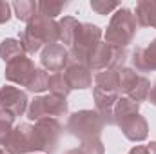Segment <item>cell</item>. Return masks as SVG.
Returning a JSON list of instances; mask_svg holds the SVG:
<instances>
[{
  "mask_svg": "<svg viewBox=\"0 0 156 154\" xmlns=\"http://www.w3.org/2000/svg\"><path fill=\"white\" fill-rule=\"evenodd\" d=\"M136 20H134V13L127 7H120L115 11V15L111 16V22L107 26L105 31V44L115 45V47H127L134 35H136Z\"/></svg>",
  "mask_w": 156,
  "mask_h": 154,
  "instance_id": "3",
  "label": "cell"
},
{
  "mask_svg": "<svg viewBox=\"0 0 156 154\" xmlns=\"http://www.w3.org/2000/svg\"><path fill=\"white\" fill-rule=\"evenodd\" d=\"M7 154H35L44 152L42 140L35 125L31 123H20L13 127L9 138L4 143Z\"/></svg>",
  "mask_w": 156,
  "mask_h": 154,
  "instance_id": "5",
  "label": "cell"
},
{
  "mask_svg": "<svg viewBox=\"0 0 156 154\" xmlns=\"http://www.w3.org/2000/svg\"><path fill=\"white\" fill-rule=\"evenodd\" d=\"M149 91H151V82H149V78L140 76L138 83H136V87H134V89H133V93L129 94V98H131V100H134V102H138V103H142L144 100H147Z\"/></svg>",
  "mask_w": 156,
  "mask_h": 154,
  "instance_id": "27",
  "label": "cell"
},
{
  "mask_svg": "<svg viewBox=\"0 0 156 154\" xmlns=\"http://www.w3.org/2000/svg\"><path fill=\"white\" fill-rule=\"evenodd\" d=\"M127 154H149V149H147V145H134Z\"/></svg>",
  "mask_w": 156,
  "mask_h": 154,
  "instance_id": "30",
  "label": "cell"
},
{
  "mask_svg": "<svg viewBox=\"0 0 156 154\" xmlns=\"http://www.w3.org/2000/svg\"><path fill=\"white\" fill-rule=\"evenodd\" d=\"M125 58H127V53L123 47H115V45H109L105 42H100L96 45V49L93 51L87 67L91 71H96V73L105 71V69H116L118 71L123 67Z\"/></svg>",
  "mask_w": 156,
  "mask_h": 154,
  "instance_id": "7",
  "label": "cell"
},
{
  "mask_svg": "<svg viewBox=\"0 0 156 154\" xmlns=\"http://www.w3.org/2000/svg\"><path fill=\"white\" fill-rule=\"evenodd\" d=\"M66 127H67L69 134H73L75 138L82 140V142H85V140L100 138L105 123L96 111L83 109V111H76V113H73L69 116Z\"/></svg>",
  "mask_w": 156,
  "mask_h": 154,
  "instance_id": "6",
  "label": "cell"
},
{
  "mask_svg": "<svg viewBox=\"0 0 156 154\" xmlns=\"http://www.w3.org/2000/svg\"><path fill=\"white\" fill-rule=\"evenodd\" d=\"M82 22H78L75 16H64L60 22H58V37H60V42L62 45H73V42L76 38L78 27H80Z\"/></svg>",
  "mask_w": 156,
  "mask_h": 154,
  "instance_id": "18",
  "label": "cell"
},
{
  "mask_svg": "<svg viewBox=\"0 0 156 154\" xmlns=\"http://www.w3.org/2000/svg\"><path fill=\"white\" fill-rule=\"evenodd\" d=\"M91 9L98 15H109L111 11L120 9L118 2H107V0H91Z\"/></svg>",
  "mask_w": 156,
  "mask_h": 154,
  "instance_id": "28",
  "label": "cell"
},
{
  "mask_svg": "<svg viewBox=\"0 0 156 154\" xmlns=\"http://www.w3.org/2000/svg\"><path fill=\"white\" fill-rule=\"evenodd\" d=\"M67 100L62 96L55 94H45L37 96L33 102H29L27 107V118L29 120H42V118H58V116L67 114Z\"/></svg>",
  "mask_w": 156,
  "mask_h": 154,
  "instance_id": "8",
  "label": "cell"
},
{
  "mask_svg": "<svg viewBox=\"0 0 156 154\" xmlns=\"http://www.w3.org/2000/svg\"><path fill=\"white\" fill-rule=\"evenodd\" d=\"M24 54H26V51H24L20 40L4 38L0 42V58H2L5 64H9L11 60H15V58H18V56H24Z\"/></svg>",
  "mask_w": 156,
  "mask_h": 154,
  "instance_id": "21",
  "label": "cell"
},
{
  "mask_svg": "<svg viewBox=\"0 0 156 154\" xmlns=\"http://www.w3.org/2000/svg\"><path fill=\"white\" fill-rule=\"evenodd\" d=\"M69 5V2H56V0H42L38 2V13L47 16V18H53L58 16L66 7Z\"/></svg>",
  "mask_w": 156,
  "mask_h": 154,
  "instance_id": "24",
  "label": "cell"
},
{
  "mask_svg": "<svg viewBox=\"0 0 156 154\" xmlns=\"http://www.w3.org/2000/svg\"><path fill=\"white\" fill-rule=\"evenodd\" d=\"M147 100H149L153 105H156V82H154V85L151 87V91H149V96H147Z\"/></svg>",
  "mask_w": 156,
  "mask_h": 154,
  "instance_id": "31",
  "label": "cell"
},
{
  "mask_svg": "<svg viewBox=\"0 0 156 154\" xmlns=\"http://www.w3.org/2000/svg\"><path fill=\"white\" fill-rule=\"evenodd\" d=\"M35 71H37V67H35L33 60L27 54H24V56H18V58L11 60L5 65V73L4 75H5V78L9 82L18 83L22 87H27L29 82H31V78H33V75H35Z\"/></svg>",
  "mask_w": 156,
  "mask_h": 154,
  "instance_id": "9",
  "label": "cell"
},
{
  "mask_svg": "<svg viewBox=\"0 0 156 154\" xmlns=\"http://www.w3.org/2000/svg\"><path fill=\"white\" fill-rule=\"evenodd\" d=\"M47 87H49V75H47V71L45 69H37L33 78H31V82H29V85L26 89L31 91V93H44V91H47Z\"/></svg>",
  "mask_w": 156,
  "mask_h": 154,
  "instance_id": "25",
  "label": "cell"
},
{
  "mask_svg": "<svg viewBox=\"0 0 156 154\" xmlns=\"http://www.w3.org/2000/svg\"><path fill=\"white\" fill-rule=\"evenodd\" d=\"M93 98H94V107H96L94 111L102 116L104 123L113 125V109H115L116 100L120 98L116 69H105L94 76Z\"/></svg>",
  "mask_w": 156,
  "mask_h": 154,
  "instance_id": "1",
  "label": "cell"
},
{
  "mask_svg": "<svg viewBox=\"0 0 156 154\" xmlns=\"http://www.w3.org/2000/svg\"><path fill=\"white\" fill-rule=\"evenodd\" d=\"M35 127L40 134L44 152L53 154L56 151V145H58V140L62 134V125L58 123L56 118H42V120L35 121Z\"/></svg>",
  "mask_w": 156,
  "mask_h": 154,
  "instance_id": "12",
  "label": "cell"
},
{
  "mask_svg": "<svg viewBox=\"0 0 156 154\" xmlns=\"http://www.w3.org/2000/svg\"><path fill=\"white\" fill-rule=\"evenodd\" d=\"M15 9V16L26 24H29L37 15H38V2L35 0H16L13 4Z\"/></svg>",
  "mask_w": 156,
  "mask_h": 154,
  "instance_id": "20",
  "label": "cell"
},
{
  "mask_svg": "<svg viewBox=\"0 0 156 154\" xmlns=\"http://www.w3.org/2000/svg\"><path fill=\"white\" fill-rule=\"evenodd\" d=\"M133 65L140 73L156 71V38L147 47H136L133 53Z\"/></svg>",
  "mask_w": 156,
  "mask_h": 154,
  "instance_id": "15",
  "label": "cell"
},
{
  "mask_svg": "<svg viewBox=\"0 0 156 154\" xmlns=\"http://www.w3.org/2000/svg\"><path fill=\"white\" fill-rule=\"evenodd\" d=\"M105 147L102 143L100 138H93V140H85L78 145L76 149H69L66 154H104Z\"/></svg>",
  "mask_w": 156,
  "mask_h": 154,
  "instance_id": "23",
  "label": "cell"
},
{
  "mask_svg": "<svg viewBox=\"0 0 156 154\" xmlns=\"http://www.w3.org/2000/svg\"><path fill=\"white\" fill-rule=\"evenodd\" d=\"M27 103H29L27 94L18 87H13V85L0 87V109L9 111L11 114H15V118L22 116L27 111Z\"/></svg>",
  "mask_w": 156,
  "mask_h": 154,
  "instance_id": "11",
  "label": "cell"
},
{
  "mask_svg": "<svg viewBox=\"0 0 156 154\" xmlns=\"http://www.w3.org/2000/svg\"><path fill=\"white\" fill-rule=\"evenodd\" d=\"M42 67L51 73H62L69 62V49L62 44H49L40 54Z\"/></svg>",
  "mask_w": 156,
  "mask_h": 154,
  "instance_id": "10",
  "label": "cell"
},
{
  "mask_svg": "<svg viewBox=\"0 0 156 154\" xmlns=\"http://www.w3.org/2000/svg\"><path fill=\"white\" fill-rule=\"evenodd\" d=\"M147 149H149V154H156V142H151L147 145Z\"/></svg>",
  "mask_w": 156,
  "mask_h": 154,
  "instance_id": "32",
  "label": "cell"
},
{
  "mask_svg": "<svg viewBox=\"0 0 156 154\" xmlns=\"http://www.w3.org/2000/svg\"><path fill=\"white\" fill-rule=\"evenodd\" d=\"M49 93L55 94V96H62V98H67V94L71 93V87L67 83V80L64 76V71L62 73H53L49 75Z\"/></svg>",
  "mask_w": 156,
  "mask_h": 154,
  "instance_id": "22",
  "label": "cell"
},
{
  "mask_svg": "<svg viewBox=\"0 0 156 154\" xmlns=\"http://www.w3.org/2000/svg\"><path fill=\"white\" fill-rule=\"evenodd\" d=\"M138 80H140V75L134 69H131V67L118 69V93L129 96L133 93V89L136 87Z\"/></svg>",
  "mask_w": 156,
  "mask_h": 154,
  "instance_id": "19",
  "label": "cell"
},
{
  "mask_svg": "<svg viewBox=\"0 0 156 154\" xmlns=\"http://www.w3.org/2000/svg\"><path fill=\"white\" fill-rule=\"evenodd\" d=\"M58 42H60L58 22H55L53 18H47L40 13L20 33V44H22V47L27 54L38 53L42 49V45L45 47L49 44H58Z\"/></svg>",
  "mask_w": 156,
  "mask_h": 154,
  "instance_id": "2",
  "label": "cell"
},
{
  "mask_svg": "<svg viewBox=\"0 0 156 154\" xmlns=\"http://www.w3.org/2000/svg\"><path fill=\"white\" fill-rule=\"evenodd\" d=\"M0 154H7V151L5 149H0Z\"/></svg>",
  "mask_w": 156,
  "mask_h": 154,
  "instance_id": "33",
  "label": "cell"
},
{
  "mask_svg": "<svg viewBox=\"0 0 156 154\" xmlns=\"http://www.w3.org/2000/svg\"><path fill=\"white\" fill-rule=\"evenodd\" d=\"M13 123H15V114L0 109V145H4L5 140L9 138V134L13 131Z\"/></svg>",
  "mask_w": 156,
  "mask_h": 154,
  "instance_id": "26",
  "label": "cell"
},
{
  "mask_svg": "<svg viewBox=\"0 0 156 154\" xmlns=\"http://www.w3.org/2000/svg\"><path fill=\"white\" fill-rule=\"evenodd\" d=\"M100 42H102V29L94 24L82 22L80 27H78L76 38L73 42V45L69 47V62L87 65L93 51L96 49V45Z\"/></svg>",
  "mask_w": 156,
  "mask_h": 154,
  "instance_id": "4",
  "label": "cell"
},
{
  "mask_svg": "<svg viewBox=\"0 0 156 154\" xmlns=\"http://www.w3.org/2000/svg\"><path fill=\"white\" fill-rule=\"evenodd\" d=\"M140 111V103L131 100L129 96H120L115 103V109H113V125H118L120 121H123L125 118L133 114H138Z\"/></svg>",
  "mask_w": 156,
  "mask_h": 154,
  "instance_id": "17",
  "label": "cell"
},
{
  "mask_svg": "<svg viewBox=\"0 0 156 154\" xmlns=\"http://www.w3.org/2000/svg\"><path fill=\"white\" fill-rule=\"evenodd\" d=\"M93 71L87 65L82 64H67V67L64 69V76L67 80L71 91L73 89H89L93 85Z\"/></svg>",
  "mask_w": 156,
  "mask_h": 154,
  "instance_id": "14",
  "label": "cell"
},
{
  "mask_svg": "<svg viewBox=\"0 0 156 154\" xmlns=\"http://www.w3.org/2000/svg\"><path fill=\"white\" fill-rule=\"evenodd\" d=\"M11 18V5L4 0H0V24H5L9 22Z\"/></svg>",
  "mask_w": 156,
  "mask_h": 154,
  "instance_id": "29",
  "label": "cell"
},
{
  "mask_svg": "<svg viewBox=\"0 0 156 154\" xmlns=\"http://www.w3.org/2000/svg\"><path fill=\"white\" fill-rule=\"evenodd\" d=\"M118 127L122 129L123 136H125L129 142L138 143V142L147 140L149 125H147V120L140 114V113H138V114L129 116V118H125L123 121H120V123H118Z\"/></svg>",
  "mask_w": 156,
  "mask_h": 154,
  "instance_id": "13",
  "label": "cell"
},
{
  "mask_svg": "<svg viewBox=\"0 0 156 154\" xmlns=\"http://www.w3.org/2000/svg\"><path fill=\"white\" fill-rule=\"evenodd\" d=\"M134 20L138 27H154L156 29V0H140L136 4Z\"/></svg>",
  "mask_w": 156,
  "mask_h": 154,
  "instance_id": "16",
  "label": "cell"
}]
</instances>
